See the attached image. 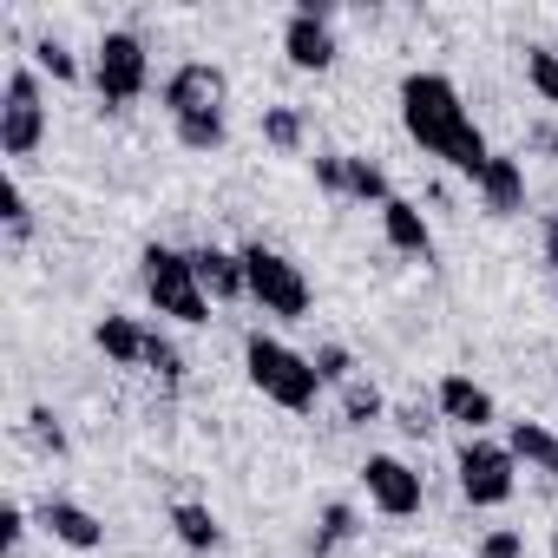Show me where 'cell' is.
Here are the masks:
<instances>
[{
    "instance_id": "30bf717a",
    "label": "cell",
    "mask_w": 558,
    "mask_h": 558,
    "mask_svg": "<svg viewBox=\"0 0 558 558\" xmlns=\"http://www.w3.org/2000/svg\"><path fill=\"white\" fill-rule=\"evenodd\" d=\"M165 112H171V119L223 112V73H217V66H204V60H184V66L165 80Z\"/></svg>"
},
{
    "instance_id": "4316f807",
    "label": "cell",
    "mask_w": 558,
    "mask_h": 558,
    "mask_svg": "<svg viewBox=\"0 0 558 558\" xmlns=\"http://www.w3.org/2000/svg\"><path fill=\"white\" fill-rule=\"evenodd\" d=\"M34 73H53L60 86H73V80H80V60H73L60 40H40V47H34Z\"/></svg>"
},
{
    "instance_id": "7402d4cb",
    "label": "cell",
    "mask_w": 558,
    "mask_h": 558,
    "mask_svg": "<svg viewBox=\"0 0 558 558\" xmlns=\"http://www.w3.org/2000/svg\"><path fill=\"white\" fill-rule=\"evenodd\" d=\"M263 138L276 151H303V112L296 106H263Z\"/></svg>"
},
{
    "instance_id": "d4e9b609",
    "label": "cell",
    "mask_w": 558,
    "mask_h": 558,
    "mask_svg": "<svg viewBox=\"0 0 558 558\" xmlns=\"http://www.w3.org/2000/svg\"><path fill=\"white\" fill-rule=\"evenodd\" d=\"M145 368H151L158 381H184V368H191V362H184V349H178V342H165V336L151 329V342H145Z\"/></svg>"
},
{
    "instance_id": "4dcf8cb0",
    "label": "cell",
    "mask_w": 558,
    "mask_h": 558,
    "mask_svg": "<svg viewBox=\"0 0 558 558\" xmlns=\"http://www.w3.org/2000/svg\"><path fill=\"white\" fill-rule=\"evenodd\" d=\"M0 204H8V210H0V217H8V230H14V236H27V223H34L27 191H21V184H8V197H0Z\"/></svg>"
},
{
    "instance_id": "7c38bea8",
    "label": "cell",
    "mask_w": 558,
    "mask_h": 558,
    "mask_svg": "<svg viewBox=\"0 0 558 558\" xmlns=\"http://www.w3.org/2000/svg\"><path fill=\"white\" fill-rule=\"evenodd\" d=\"M473 191H480V204H486L493 217H519V210H525V165H519L512 151H493Z\"/></svg>"
},
{
    "instance_id": "d6986e66",
    "label": "cell",
    "mask_w": 558,
    "mask_h": 558,
    "mask_svg": "<svg viewBox=\"0 0 558 558\" xmlns=\"http://www.w3.org/2000/svg\"><path fill=\"white\" fill-rule=\"evenodd\" d=\"M171 132H178V145H184V151H223V138H230V125H223V112H197V119H171Z\"/></svg>"
},
{
    "instance_id": "3957f363",
    "label": "cell",
    "mask_w": 558,
    "mask_h": 558,
    "mask_svg": "<svg viewBox=\"0 0 558 558\" xmlns=\"http://www.w3.org/2000/svg\"><path fill=\"white\" fill-rule=\"evenodd\" d=\"M138 263H145V296H151V310H158V316H171V323H184V329L210 323V296H204V283H197V263H191L184 250H171V243H151Z\"/></svg>"
},
{
    "instance_id": "603a6c76",
    "label": "cell",
    "mask_w": 558,
    "mask_h": 558,
    "mask_svg": "<svg viewBox=\"0 0 558 558\" xmlns=\"http://www.w3.org/2000/svg\"><path fill=\"white\" fill-rule=\"evenodd\" d=\"M342 421H349V427L381 421V388H375V381H349V388H342Z\"/></svg>"
},
{
    "instance_id": "8fae6325",
    "label": "cell",
    "mask_w": 558,
    "mask_h": 558,
    "mask_svg": "<svg viewBox=\"0 0 558 558\" xmlns=\"http://www.w3.org/2000/svg\"><path fill=\"white\" fill-rule=\"evenodd\" d=\"M434 408H440L453 427H466V434H486V427L499 421L493 395H486L473 375H440V388H434Z\"/></svg>"
},
{
    "instance_id": "83f0119b",
    "label": "cell",
    "mask_w": 558,
    "mask_h": 558,
    "mask_svg": "<svg viewBox=\"0 0 558 558\" xmlns=\"http://www.w3.org/2000/svg\"><path fill=\"white\" fill-rule=\"evenodd\" d=\"M27 434H34V447H40V453H53V460L66 453V427H60V414H53V408H34V414H27Z\"/></svg>"
},
{
    "instance_id": "e0dca14e",
    "label": "cell",
    "mask_w": 558,
    "mask_h": 558,
    "mask_svg": "<svg viewBox=\"0 0 558 558\" xmlns=\"http://www.w3.org/2000/svg\"><path fill=\"white\" fill-rule=\"evenodd\" d=\"M506 447H512V460H525L532 473H551V480H558V434H551L545 421H512Z\"/></svg>"
},
{
    "instance_id": "e575fe53",
    "label": "cell",
    "mask_w": 558,
    "mask_h": 558,
    "mask_svg": "<svg viewBox=\"0 0 558 558\" xmlns=\"http://www.w3.org/2000/svg\"><path fill=\"white\" fill-rule=\"evenodd\" d=\"M551 558H558V525H551Z\"/></svg>"
},
{
    "instance_id": "836d02e7",
    "label": "cell",
    "mask_w": 558,
    "mask_h": 558,
    "mask_svg": "<svg viewBox=\"0 0 558 558\" xmlns=\"http://www.w3.org/2000/svg\"><path fill=\"white\" fill-rule=\"evenodd\" d=\"M545 263H551V269H558V210H551V217H545Z\"/></svg>"
},
{
    "instance_id": "d590c367",
    "label": "cell",
    "mask_w": 558,
    "mask_h": 558,
    "mask_svg": "<svg viewBox=\"0 0 558 558\" xmlns=\"http://www.w3.org/2000/svg\"><path fill=\"white\" fill-rule=\"evenodd\" d=\"M551 381H558V362H551Z\"/></svg>"
},
{
    "instance_id": "cb8c5ba5",
    "label": "cell",
    "mask_w": 558,
    "mask_h": 558,
    "mask_svg": "<svg viewBox=\"0 0 558 558\" xmlns=\"http://www.w3.org/2000/svg\"><path fill=\"white\" fill-rule=\"evenodd\" d=\"M525 80L545 106H558V53L551 47H525Z\"/></svg>"
},
{
    "instance_id": "44dd1931",
    "label": "cell",
    "mask_w": 558,
    "mask_h": 558,
    "mask_svg": "<svg viewBox=\"0 0 558 558\" xmlns=\"http://www.w3.org/2000/svg\"><path fill=\"white\" fill-rule=\"evenodd\" d=\"M349 197H355V204H375V210H381V204L395 197V191H388V171H381L375 158H349Z\"/></svg>"
},
{
    "instance_id": "9c48e42d",
    "label": "cell",
    "mask_w": 558,
    "mask_h": 558,
    "mask_svg": "<svg viewBox=\"0 0 558 558\" xmlns=\"http://www.w3.org/2000/svg\"><path fill=\"white\" fill-rule=\"evenodd\" d=\"M329 0H303V8L290 14V27H283V53H290V66L296 73H329L336 66V34H329Z\"/></svg>"
},
{
    "instance_id": "6da1fadb",
    "label": "cell",
    "mask_w": 558,
    "mask_h": 558,
    "mask_svg": "<svg viewBox=\"0 0 558 558\" xmlns=\"http://www.w3.org/2000/svg\"><path fill=\"white\" fill-rule=\"evenodd\" d=\"M401 125H408V138H414L421 151L447 158L460 178L480 184L493 145H486V132L466 119V99H460V86H453L447 73H408V80H401Z\"/></svg>"
},
{
    "instance_id": "277c9868",
    "label": "cell",
    "mask_w": 558,
    "mask_h": 558,
    "mask_svg": "<svg viewBox=\"0 0 558 558\" xmlns=\"http://www.w3.org/2000/svg\"><path fill=\"white\" fill-rule=\"evenodd\" d=\"M243 276H250V303H256L263 316H283V323H303V316H310V276H303L283 250L250 243V250H243Z\"/></svg>"
},
{
    "instance_id": "2e32d148",
    "label": "cell",
    "mask_w": 558,
    "mask_h": 558,
    "mask_svg": "<svg viewBox=\"0 0 558 558\" xmlns=\"http://www.w3.org/2000/svg\"><path fill=\"white\" fill-rule=\"evenodd\" d=\"M93 342L106 349V362H119V368H145V342H151V329L132 323V316H99Z\"/></svg>"
},
{
    "instance_id": "8992f818",
    "label": "cell",
    "mask_w": 558,
    "mask_h": 558,
    "mask_svg": "<svg viewBox=\"0 0 558 558\" xmlns=\"http://www.w3.org/2000/svg\"><path fill=\"white\" fill-rule=\"evenodd\" d=\"M453 473H460L466 506H506V499L519 493V460H512V447H493V440H480V434H466Z\"/></svg>"
},
{
    "instance_id": "52a82bcc",
    "label": "cell",
    "mask_w": 558,
    "mask_h": 558,
    "mask_svg": "<svg viewBox=\"0 0 558 558\" xmlns=\"http://www.w3.org/2000/svg\"><path fill=\"white\" fill-rule=\"evenodd\" d=\"M47 145V106H40V73L14 66L8 73V106H0V151L8 158H34Z\"/></svg>"
},
{
    "instance_id": "ac0fdd59",
    "label": "cell",
    "mask_w": 558,
    "mask_h": 558,
    "mask_svg": "<svg viewBox=\"0 0 558 558\" xmlns=\"http://www.w3.org/2000/svg\"><path fill=\"white\" fill-rule=\"evenodd\" d=\"M171 532H178V545H184V551H217V545H223L217 512H210V506H197V499H178V506H171Z\"/></svg>"
},
{
    "instance_id": "5b68a950",
    "label": "cell",
    "mask_w": 558,
    "mask_h": 558,
    "mask_svg": "<svg viewBox=\"0 0 558 558\" xmlns=\"http://www.w3.org/2000/svg\"><path fill=\"white\" fill-rule=\"evenodd\" d=\"M93 86H99V106H112V112H125L145 86H151V53H145V40L138 34H106L99 40V53H93Z\"/></svg>"
},
{
    "instance_id": "9a60e30c",
    "label": "cell",
    "mask_w": 558,
    "mask_h": 558,
    "mask_svg": "<svg viewBox=\"0 0 558 558\" xmlns=\"http://www.w3.org/2000/svg\"><path fill=\"white\" fill-rule=\"evenodd\" d=\"M381 236L401 250V256H434V230H427V217H421V204H408V197H388L381 204Z\"/></svg>"
},
{
    "instance_id": "ffe728a7",
    "label": "cell",
    "mask_w": 558,
    "mask_h": 558,
    "mask_svg": "<svg viewBox=\"0 0 558 558\" xmlns=\"http://www.w3.org/2000/svg\"><path fill=\"white\" fill-rule=\"evenodd\" d=\"M355 532H362V525H355V506L329 499V506H323V532L310 538V551H316V558H329V551H336V545H349Z\"/></svg>"
},
{
    "instance_id": "d6a6232c",
    "label": "cell",
    "mask_w": 558,
    "mask_h": 558,
    "mask_svg": "<svg viewBox=\"0 0 558 558\" xmlns=\"http://www.w3.org/2000/svg\"><path fill=\"white\" fill-rule=\"evenodd\" d=\"M401 434H421V440H427V434H434V414H427L421 401H408V408H401Z\"/></svg>"
},
{
    "instance_id": "f1b7e54d",
    "label": "cell",
    "mask_w": 558,
    "mask_h": 558,
    "mask_svg": "<svg viewBox=\"0 0 558 558\" xmlns=\"http://www.w3.org/2000/svg\"><path fill=\"white\" fill-rule=\"evenodd\" d=\"M316 184H323L329 197H349V151H323V158H316Z\"/></svg>"
},
{
    "instance_id": "1f68e13d",
    "label": "cell",
    "mask_w": 558,
    "mask_h": 558,
    "mask_svg": "<svg viewBox=\"0 0 558 558\" xmlns=\"http://www.w3.org/2000/svg\"><path fill=\"white\" fill-rule=\"evenodd\" d=\"M0 538H8V551H21V538H27V512H21V506L0 512Z\"/></svg>"
},
{
    "instance_id": "5bb4252c",
    "label": "cell",
    "mask_w": 558,
    "mask_h": 558,
    "mask_svg": "<svg viewBox=\"0 0 558 558\" xmlns=\"http://www.w3.org/2000/svg\"><path fill=\"white\" fill-rule=\"evenodd\" d=\"M191 263H197V283H204V296L210 303H236V296H250V276H243V250L230 256V250H191Z\"/></svg>"
},
{
    "instance_id": "4fadbf2b",
    "label": "cell",
    "mask_w": 558,
    "mask_h": 558,
    "mask_svg": "<svg viewBox=\"0 0 558 558\" xmlns=\"http://www.w3.org/2000/svg\"><path fill=\"white\" fill-rule=\"evenodd\" d=\"M40 525H47L60 545H73V551H99V545H106L99 512H86L80 499H47V506H40Z\"/></svg>"
},
{
    "instance_id": "484cf974",
    "label": "cell",
    "mask_w": 558,
    "mask_h": 558,
    "mask_svg": "<svg viewBox=\"0 0 558 558\" xmlns=\"http://www.w3.org/2000/svg\"><path fill=\"white\" fill-rule=\"evenodd\" d=\"M310 362H316V375H323V388H349V381H355V355H349L342 342H329V349H316Z\"/></svg>"
},
{
    "instance_id": "f546056e",
    "label": "cell",
    "mask_w": 558,
    "mask_h": 558,
    "mask_svg": "<svg viewBox=\"0 0 558 558\" xmlns=\"http://www.w3.org/2000/svg\"><path fill=\"white\" fill-rule=\"evenodd\" d=\"M480 558H525V538H519L512 525H499V532L480 538Z\"/></svg>"
},
{
    "instance_id": "ba28073f",
    "label": "cell",
    "mask_w": 558,
    "mask_h": 558,
    "mask_svg": "<svg viewBox=\"0 0 558 558\" xmlns=\"http://www.w3.org/2000/svg\"><path fill=\"white\" fill-rule=\"evenodd\" d=\"M362 486H368V506L388 512V519H414L421 499H427L421 473H414L408 460H395V453H368V460H362Z\"/></svg>"
},
{
    "instance_id": "7a4b0ae2",
    "label": "cell",
    "mask_w": 558,
    "mask_h": 558,
    "mask_svg": "<svg viewBox=\"0 0 558 558\" xmlns=\"http://www.w3.org/2000/svg\"><path fill=\"white\" fill-rule=\"evenodd\" d=\"M243 368H250V388H256L263 401L290 408V414H310V408H316V395H323V375H316V362H310V355H296L290 342L263 336V329L243 342Z\"/></svg>"
}]
</instances>
